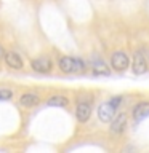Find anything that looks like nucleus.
Returning a JSON list of instances; mask_svg holds the SVG:
<instances>
[{
  "label": "nucleus",
  "mask_w": 149,
  "mask_h": 153,
  "mask_svg": "<svg viewBox=\"0 0 149 153\" xmlns=\"http://www.w3.org/2000/svg\"><path fill=\"white\" fill-rule=\"evenodd\" d=\"M122 102H123V96H120V94L119 96H112L111 99L101 102L99 107H98V118H99V121L104 123V124H109L111 120H112L115 117V113L119 112Z\"/></svg>",
  "instance_id": "1"
},
{
  "label": "nucleus",
  "mask_w": 149,
  "mask_h": 153,
  "mask_svg": "<svg viewBox=\"0 0 149 153\" xmlns=\"http://www.w3.org/2000/svg\"><path fill=\"white\" fill-rule=\"evenodd\" d=\"M91 115H93V96H84L79 97L75 102L74 117L79 124H85L90 121Z\"/></svg>",
  "instance_id": "2"
},
{
  "label": "nucleus",
  "mask_w": 149,
  "mask_h": 153,
  "mask_svg": "<svg viewBox=\"0 0 149 153\" xmlns=\"http://www.w3.org/2000/svg\"><path fill=\"white\" fill-rule=\"evenodd\" d=\"M2 59L5 62V65H7L8 69H11V70H23L24 65H26L24 64L23 56L16 51H5Z\"/></svg>",
  "instance_id": "8"
},
{
  "label": "nucleus",
  "mask_w": 149,
  "mask_h": 153,
  "mask_svg": "<svg viewBox=\"0 0 149 153\" xmlns=\"http://www.w3.org/2000/svg\"><path fill=\"white\" fill-rule=\"evenodd\" d=\"M55 64L53 59L47 54H40L37 57H32L29 61V67L35 72V74H42V75H47V74H51L53 69H55Z\"/></svg>",
  "instance_id": "3"
},
{
  "label": "nucleus",
  "mask_w": 149,
  "mask_h": 153,
  "mask_svg": "<svg viewBox=\"0 0 149 153\" xmlns=\"http://www.w3.org/2000/svg\"><path fill=\"white\" fill-rule=\"evenodd\" d=\"M56 65L62 74L66 75H72L75 74V65H74V56L69 54H59L56 57Z\"/></svg>",
  "instance_id": "10"
},
{
  "label": "nucleus",
  "mask_w": 149,
  "mask_h": 153,
  "mask_svg": "<svg viewBox=\"0 0 149 153\" xmlns=\"http://www.w3.org/2000/svg\"><path fill=\"white\" fill-rule=\"evenodd\" d=\"M149 70V59L141 50H135L132 57V72L133 75H144Z\"/></svg>",
  "instance_id": "4"
},
{
  "label": "nucleus",
  "mask_w": 149,
  "mask_h": 153,
  "mask_svg": "<svg viewBox=\"0 0 149 153\" xmlns=\"http://www.w3.org/2000/svg\"><path fill=\"white\" fill-rule=\"evenodd\" d=\"M90 67H91V75H95V76H101V75L109 76L111 75L109 65L106 64L101 57H93V59L90 61Z\"/></svg>",
  "instance_id": "11"
},
{
  "label": "nucleus",
  "mask_w": 149,
  "mask_h": 153,
  "mask_svg": "<svg viewBox=\"0 0 149 153\" xmlns=\"http://www.w3.org/2000/svg\"><path fill=\"white\" fill-rule=\"evenodd\" d=\"M132 65V61H130L128 54L122 50H115L111 56V67L115 72H125L128 67Z\"/></svg>",
  "instance_id": "6"
},
{
  "label": "nucleus",
  "mask_w": 149,
  "mask_h": 153,
  "mask_svg": "<svg viewBox=\"0 0 149 153\" xmlns=\"http://www.w3.org/2000/svg\"><path fill=\"white\" fill-rule=\"evenodd\" d=\"M13 96H14V89L11 86H2V88H0V102L13 99Z\"/></svg>",
  "instance_id": "13"
},
{
  "label": "nucleus",
  "mask_w": 149,
  "mask_h": 153,
  "mask_svg": "<svg viewBox=\"0 0 149 153\" xmlns=\"http://www.w3.org/2000/svg\"><path fill=\"white\" fill-rule=\"evenodd\" d=\"M149 117V100H139L138 104L133 105L132 108V120L135 123H141L143 120Z\"/></svg>",
  "instance_id": "9"
},
{
  "label": "nucleus",
  "mask_w": 149,
  "mask_h": 153,
  "mask_svg": "<svg viewBox=\"0 0 149 153\" xmlns=\"http://www.w3.org/2000/svg\"><path fill=\"white\" fill-rule=\"evenodd\" d=\"M71 99L64 94H53L47 99V105L48 107H59V108H66L69 107Z\"/></svg>",
  "instance_id": "12"
},
{
  "label": "nucleus",
  "mask_w": 149,
  "mask_h": 153,
  "mask_svg": "<svg viewBox=\"0 0 149 153\" xmlns=\"http://www.w3.org/2000/svg\"><path fill=\"white\" fill-rule=\"evenodd\" d=\"M40 102H42V97L38 93H35V91H24V93L18 97V105L21 108H26V110H31L34 107H37Z\"/></svg>",
  "instance_id": "7"
},
{
  "label": "nucleus",
  "mask_w": 149,
  "mask_h": 153,
  "mask_svg": "<svg viewBox=\"0 0 149 153\" xmlns=\"http://www.w3.org/2000/svg\"><path fill=\"white\" fill-rule=\"evenodd\" d=\"M128 118H130V115L127 112L119 110V112L115 113V117L111 120V123H109V132L114 134V136L122 134L125 129H127V126H128Z\"/></svg>",
  "instance_id": "5"
},
{
  "label": "nucleus",
  "mask_w": 149,
  "mask_h": 153,
  "mask_svg": "<svg viewBox=\"0 0 149 153\" xmlns=\"http://www.w3.org/2000/svg\"><path fill=\"white\" fill-rule=\"evenodd\" d=\"M5 51H7V50H5V48H3V45H2V43H0V57H3Z\"/></svg>",
  "instance_id": "14"
}]
</instances>
